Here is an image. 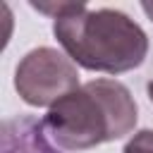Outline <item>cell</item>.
I'll return each instance as SVG.
<instances>
[{
	"label": "cell",
	"instance_id": "cell-7",
	"mask_svg": "<svg viewBox=\"0 0 153 153\" xmlns=\"http://www.w3.org/2000/svg\"><path fill=\"white\" fill-rule=\"evenodd\" d=\"M141 10L148 14V19L153 22V2H141Z\"/></svg>",
	"mask_w": 153,
	"mask_h": 153
},
{
	"label": "cell",
	"instance_id": "cell-8",
	"mask_svg": "<svg viewBox=\"0 0 153 153\" xmlns=\"http://www.w3.org/2000/svg\"><path fill=\"white\" fill-rule=\"evenodd\" d=\"M146 93H148V98H151V103H153V79L146 84Z\"/></svg>",
	"mask_w": 153,
	"mask_h": 153
},
{
	"label": "cell",
	"instance_id": "cell-4",
	"mask_svg": "<svg viewBox=\"0 0 153 153\" xmlns=\"http://www.w3.org/2000/svg\"><path fill=\"white\" fill-rule=\"evenodd\" d=\"M0 153H62L48 136L43 120L31 115L7 117L0 127Z\"/></svg>",
	"mask_w": 153,
	"mask_h": 153
},
{
	"label": "cell",
	"instance_id": "cell-6",
	"mask_svg": "<svg viewBox=\"0 0 153 153\" xmlns=\"http://www.w3.org/2000/svg\"><path fill=\"white\" fill-rule=\"evenodd\" d=\"M122 153H153V129L134 131L131 139L124 143Z\"/></svg>",
	"mask_w": 153,
	"mask_h": 153
},
{
	"label": "cell",
	"instance_id": "cell-1",
	"mask_svg": "<svg viewBox=\"0 0 153 153\" xmlns=\"http://www.w3.org/2000/svg\"><path fill=\"white\" fill-rule=\"evenodd\" d=\"M136 120V100L122 81L91 79L48 108L43 127L55 146L86 151L131 134Z\"/></svg>",
	"mask_w": 153,
	"mask_h": 153
},
{
	"label": "cell",
	"instance_id": "cell-3",
	"mask_svg": "<svg viewBox=\"0 0 153 153\" xmlns=\"http://www.w3.org/2000/svg\"><path fill=\"white\" fill-rule=\"evenodd\" d=\"M79 86L76 65L57 48H33L14 69V88L19 98L33 108H53Z\"/></svg>",
	"mask_w": 153,
	"mask_h": 153
},
{
	"label": "cell",
	"instance_id": "cell-2",
	"mask_svg": "<svg viewBox=\"0 0 153 153\" xmlns=\"http://www.w3.org/2000/svg\"><path fill=\"white\" fill-rule=\"evenodd\" d=\"M53 33L69 60L88 72L124 74L148 55L146 31L120 10H81L55 19Z\"/></svg>",
	"mask_w": 153,
	"mask_h": 153
},
{
	"label": "cell",
	"instance_id": "cell-5",
	"mask_svg": "<svg viewBox=\"0 0 153 153\" xmlns=\"http://www.w3.org/2000/svg\"><path fill=\"white\" fill-rule=\"evenodd\" d=\"M31 7L38 10V12H43V14H48L50 19H62V17H69V14H76V12L86 10L84 2H69V0H62V2H57V0L31 2Z\"/></svg>",
	"mask_w": 153,
	"mask_h": 153
}]
</instances>
